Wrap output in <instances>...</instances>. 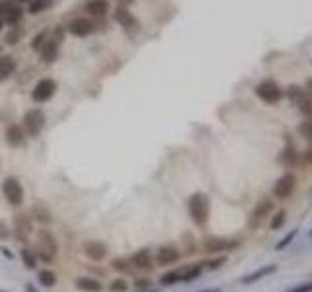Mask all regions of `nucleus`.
Listing matches in <instances>:
<instances>
[{
	"label": "nucleus",
	"instance_id": "nucleus-1",
	"mask_svg": "<svg viewBox=\"0 0 312 292\" xmlns=\"http://www.w3.org/2000/svg\"><path fill=\"white\" fill-rule=\"evenodd\" d=\"M59 251L57 238L47 230L41 228L37 232V248H35V257L41 263H55V255Z\"/></svg>",
	"mask_w": 312,
	"mask_h": 292
},
{
	"label": "nucleus",
	"instance_id": "nucleus-2",
	"mask_svg": "<svg viewBox=\"0 0 312 292\" xmlns=\"http://www.w3.org/2000/svg\"><path fill=\"white\" fill-rule=\"evenodd\" d=\"M187 210L195 226H205L209 222V212H211V203L205 193H193L187 201Z\"/></svg>",
	"mask_w": 312,
	"mask_h": 292
},
{
	"label": "nucleus",
	"instance_id": "nucleus-3",
	"mask_svg": "<svg viewBox=\"0 0 312 292\" xmlns=\"http://www.w3.org/2000/svg\"><path fill=\"white\" fill-rule=\"evenodd\" d=\"M256 96L260 97L263 103L267 105H275L279 103L281 97H283V90L275 80H263L256 86Z\"/></svg>",
	"mask_w": 312,
	"mask_h": 292
},
{
	"label": "nucleus",
	"instance_id": "nucleus-4",
	"mask_svg": "<svg viewBox=\"0 0 312 292\" xmlns=\"http://www.w3.org/2000/svg\"><path fill=\"white\" fill-rule=\"evenodd\" d=\"M2 193L12 207H20L24 203V187L18 177H6L2 183Z\"/></svg>",
	"mask_w": 312,
	"mask_h": 292
},
{
	"label": "nucleus",
	"instance_id": "nucleus-5",
	"mask_svg": "<svg viewBox=\"0 0 312 292\" xmlns=\"http://www.w3.org/2000/svg\"><path fill=\"white\" fill-rule=\"evenodd\" d=\"M55 92H57V82L53 78H41L31 90V99L35 103H45L55 96Z\"/></svg>",
	"mask_w": 312,
	"mask_h": 292
},
{
	"label": "nucleus",
	"instance_id": "nucleus-6",
	"mask_svg": "<svg viewBox=\"0 0 312 292\" xmlns=\"http://www.w3.org/2000/svg\"><path fill=\"white\" fill-rule=\"evenodd\" d=\"M24 132L30 134V136H37L43 127H45V113L41 109H30L26 115H24Z\"/></svg>",
	"mask_w": 312,
	"mask_h": 292
},
{
	"label": "nucleus",
	"instance_id": "nucleus-7",
	"mask_svg": "<svg viewBox=\"0 0 312 292\" xmlns=\"http://www.w3.org/2000/svg\"><path fill=\"white\" fill-rule=\"evenodd\" d=\"M295 187H297V175H295V173H285V175H281L279 179L275 181L271 193H273L275 199L285 201V199H289V197L293 195Z\"/></svg>",
	"mask_w": 312,
	"mask_h": 292
},
{
	"label": "nucleus",
	"instance_id": "nucleus-8",
	"mask_svg": "<svg viewBox=\"0 0 312 292\" xmlns=\"http://www.w3.org/2000/svg\"><path fill=\"white\" fill-rule=\"evenodd\" d=\"M182 257V253H180V250L176 248V246H172V244H168V246H162V248H158V251L155 253V263L156 265H160V267H168V265H174V263H178Z\"/></svg>",
	"mask_w": 312,
	"mask_h": 292
},
{
	"label": "nucleus",
	"instance_id": "nucleus-9",
	"mask_svg": "<svg viewBox=\"0 0 312 292\" xmlns=\"http://www.w3.org/2000/svg\"><path fill=\"white\" fill-rule=\"evenodd\" d=\"M129 263H131V267H135V269H139V271H149V269H153V265H155V255H153V251H151L149 248H143V250L135 251V253L129 257Z\"/></svg>",
	"mask_w": 312,
	"mask_h": 292
},
{
	"label": "nucleus",
	"instance_id": "nucleus-10",
	"mask_svg": "<svg viewBox=\"0 0 312 292\" xmlns=\"http://www.w3.org/2000/svg\"><path fill=\"white\" fill-rule=\"evenodd\" d=\"M238 244L232 242V240H226V238H207L203 242V250L207 253H218V251H226V250H232L236 248Z\"/></svg>",
	"mask_w": 312,
	"mask_h": 292
},
{
	"label": "nucleus",
	"instance_id": "nucleus-11",
	"mask_svg": "<svg viewBox=\"0 0 312 292\" xmlns=\"http://www.w3.org/2000/svg\"><path fill=\"white\" fill-rule=\"evenodd\" d=\"M113 20L125 28V30H139V22H137V18L125 8V6H117L115 8V12H113Z\"/></svg>",
	"mask_w": 312,
	"mask_h": 292
},
{
	"label": "nucleus",
	"instance_id": "nucleus-12",
	"mask_svg": "<svg viewBox=\"0 0 312 292\" xmlns=\"http://www.w3.org/2000/svg\"><path fill=\"white\" fill-rule=\"evenodd\" d=\"M68 33H72L74 37H86L94 32V24L88 18H74L68 26H66Z\"/></svg>",
	"mask_w": 312,
	"mask_h": 292
},
{
	"label": "nucleus",
	"instance_id": "nucleus-13",
	"mask_svg": "<svg viewBox=\"0 0 312 292\" xmlns=\"http://www.w3.org/2000/svg\"><path fill=\"white\" fill-rule=\"evenodd\" d=\"M84 253L92 261H104L107 257V246L104 242H86L84 244Z\"/></svg>",
	"mask_w": 312,
	"mask_h": 292
},
{
	"label": "nucleus",
	"instance_id": "nucleus-14",
	"mask_svg": "<svg viewBox=\"0 0 312 292\" xmlns=\"http://www.w3.org/2000/svg\"><path fill=\"white\" fill-rule=\"evenodd\" d=\"M277 271V265L275 263H271V265H263V267H260V269H256L254 273H250L246 275L240 283L242 285H252V283H258V281H261L263 277H269V275H273Z\"/></svg>",
	"mask_w": 312,
	"mask_h": 292
},
{
	"label": "nucleus",
	"instance_id": "nucleus-15",
	"mask_svg": "<svg viewBox=\"0 0 312 292\" xmlns=\"http://www.w3.org/2000/svg\"><path fill=\"white\" fill-rule=\"evenodd\" d=\"M178 273H180V281L182 283H191V281H195V279L201 277L203 265L201 263H187L182 269H178Z\"/></svg>",
	"mask_w": 312,
	"mask_h": 292
},
{
	"label": "nucleus",
	"instance_id": "nucleus-16",
	"mask_svg": "<svg viewBox=\"0 0 312 292\" xmlns=\"http://www.w3.org/2000/svg\"><path fill=\"white\" fill-rule=\"evenodd\" d=\"M39 55H41V59H43L45 63H55L57 57H59V41H55V39H47V41L41 45Z\"/></svg>",
	"mask_w": 312,
	"mask_h": 292
},
{
	"label": "nucleus",
	"instance_id": "nucleus-17",
	"mask_svg": "<svg viewBox=\"0 0 312 292\" xmlns=\"http://www.w3.org/2000/svg\"><path fill=\"white\" fill-rule=\"evenodd\" d=\"M273 210V199H269V197H263L258 205H256V209H254V212H252V218H254V224H258L260 220H263L269 212Z\"/></svg>",
	"mask_w": 312,
	"mask_h": 292
},
{
	"label": "nucleus",
	"instance_id": "nucleus-18",
	"mask_svg": "<svg viewBox=\"0 0 312 292\" xmlns=\"http://www.w3.org/2000/svg\"><path fill=\"white\" fill-rule=\"evenodd\" d=\"M74 287L78 289L80 292H102L104 291V285L94 279V277H78L74 281Z\"/></svg>",
	"mask_w": 312,
	"mask_h": 292
},
{
	"label": "nucleus",
	"instance_id": "nucleus-19",
	"mask_svg": "<svg viewBox=\"0 0 312 292\" xmlns=\"http://www.w3.org/2000/svg\"><path fill=\"white\" fill-rule=\"evenodd\" d=\"M26 138V132H24V127L22 125H10L6 129V142L8 146H20Z\"/></svg>",
	"mask_w": 312,
	"mask_h": 292
},
{
	"label": "nucleus",
	"instance_id": "nucleus-20",
	"mask_svg": "<svg viewBox=\"0 0 312 292\" xmlns=\"http://www.w3.org/2000/svg\"><path fill=\"white\" fill-rule=\"evenodd\" d=\"M16 59L14 57H8V55H2L0 57V82H4V80H8L14 72H16Z\"/></svg>",
	"mask_w": 312,
	"mask_h": 292
},
{
	"label": "nucleus",
	"instance_id": "nucleus-21",
	"mask_svg": "<svg viewBox=\"0 0 312 292\" xmlns=\"http://www.w3.org/2000/svg\"><path fill=\"white\" fill-rule=\"evenodd\" d=\"M14 230L18 232V234H30L31 230H33V218H31L30 214H16V218H14Z\"/></svg>",
	"mask_w": 312,
	"mask_h": 292
},
{
	"label": "nucleus",
	"instance_id": "nucleus-22",
	"mask_svg": "<svg viewBox=\"0 0 312 292\" xmlns=\"http://www.w3.org/2000/svg\"><path fill=\"white\" fill-rule=\"evenodd\" d=\"M86 12L90 16H105L109 12V2L107 0H90L86 4Z\"/></svg>",
	"mask_w": 312,
	"mask_h": 292
},
{
	"label": "nucleus",
	"instance_id": "nucleus-23",
	"mask_svg": "<svg viewBox=\"0 0 312 292\" xmlns=\"http://www.w3.org/2000/svg\"><path fill=\"white\" fill-rule=\"evenodd\" d=\"M31 218H35L37 222H41V224H49L51 220H53V216H51V212L47 210V207L45 205H39V203H35L33 205V209H31Z\"/></svg>",
	"mask_w": 312,
	"mask_h": 292
},
{
	"label": "nucleus",
	"instance_id": "nucleus-24",
	"mask_svg": "<svg viewBox=\"0 0 312 292\" xmlns=\"http://www.w3.org/2000/svg\"><path fill=\"white\" fill-rule=\"evenodd\" d=\"M53 4H55V0H31L28 12H30L31 16H37V14L47 12L49 8H53Z\"/></svg>",
	"mask_w": 312,
	"mask_h": 292
},
{
	"label": "nucleus",
	"instance_id": "nucleus-25",
	"mask_svg": "<svg viewBox=\"0 0 312 292\" xmlns=\"http://www.w3.org/2000/svg\"><path fill=\"white\" fill-rule=\"evenodd\" d=\"M279 160L285 166H289V167H293L295 164H297V148L289 142L285 148H283V152H281V156H279Z\"/></svg>",
	"mask_w": 312,
	"mask_h": 292
},
{
	"label": "nucleus",
	"instance_id": "nucleus-26",
	"mask_svg": "<svg viewBox=\"0 0 312 292\" xmlns=\"http://www.w3.org/2000/svg\"><path fill=\"white\" fill-rule=\"evenodd\" d=\"M287 97H289V101H291L293 105H301V103L307 99V92H305L301 86H289Z\"/></svg>",
	"mask_w": 312,
	"mask_h": 292
},
{
	"label": "nucleus",
	"instance_id": "nucleus-27",
	"mask_svg": "<svg viewBox=\"0 0 312 292\" xmlns=\"http://www.w3.org/2000/svg\"><path fill=\"white\" fill-rule=\"evenodd\" d=\"M37 283H39L41 287H45V289H53V287L57 285V275H55L53 271L45 269V271H41V273L37 275Z\"/></svg>",
	"mask_w": 312,
	"mask_h": 292
},
{
	"label": "nucleus",
	"instance_id": "nucleus-28",
	"mask_svg": "<svg viewBox=\"0 0 312 292\" xmlns=\"http://www.w3.org/2000/svg\"><path fill=\"white\" fill-rule=\"evenodd\" d=\"M22 16H24V8L16 4V6H14V8H12L8 14H6V18H4V24H8V26H12V28H14V26H18V22L22 20Z\"/></svg>",
	"mask_w": 312,
	"mask_h": 292
},
{
	"label": "nucleus",
	"instance_id": "nucleus-29",
	"mask_svg": "<svg viewBox=\"0 0 312 292\" xmlns=\"http://www.w3.org/2000/svg\"><path fill=\"white\" fill-rule=\"evenodd\" d=\"M299 236V228H295V230H291L289 234H285L283 238H281L279 242H277V246H275V250L277 251H283V250H287L291 244H293V240Z\"/></svg>",
	"mask_w": 312,
	"mask_h": 292
},
{
	"label": "nucleus",
	"instance_id": "nucleus-30",
	"mask_svg": "<svg viewBox=\"0 0 312 292\" xmlns=\"http://www.w3.org/2000/svg\"><path fill=\"white\" fill-rule=\"evenodd\" d=\"M20 257H22V263L28 267V269H35L37 267V257H35V253L28 250V248H24L22 251H20Z\"/></svg>",
	"mask_w": 312,
	"mask_h": 292
},
{
	"label": "nucleus",
	"instance_id": "nucleus-31",
	"mask_svg": "<svg viewBox=\"0 0 312 292\" xmlns=\"http://www.w3.org/2000/svg\"><path fill=\"white\" fill-rule=\"evenodd\" d=\"M178 283H182L178 271H170V273H166V275L160 277V285L162 287H172V285H178Z\"/></svg>",
	"mask_w": 312,
	"mask_h": 292
},
{
	"label": "nucleus",
	"instance_id": "nucleus-32",
	"mask_svg": "<svg viewBox=\"0 0 312 292\" xmlns=\"http://www.w3.org/2000/svg\"><path fill=\"white\" fill-rule=\"evenodd\" d=\"M285 222H287V212H285V210H277V212L273 214V218H271L269 228H271V230H281V228L285 226Z\"/></svg>",
	"mask_w": 312,
	"mask_h": 292
},
{
	"label": "nucleus",
	"instance_id": "nucleus-33",
	"mask_svg": "<svg viewBox=\"0 0 312 292\" xmlns=\"http://www.w3.org/2000/svg\"><path fill=\"white\" fill-rule=\"evenodd\" d=\"M129 291V283L125 281L123 277H117L109 283V292H127Z\"/></svg>",
	"mask_w": 312,
	"mask_h": 292
},
{
	"label": "nucleus",
	"instance_id": "nucleus-34",
	"mask_svg": "<svg viewBox=\"0 0 312 292\" xmlns=\"http://www.w3.org/2000/svg\"><path fill=\"white\" fill-rule=\"evenodd\" d=\"M111 267L115 271H119V273H127L131 269V263H129V259H125V257H115V259L111 261Z\"/></svg>",
	"mask_w": 312,
	"mask_h": 292
},
{
	"label": "nucleus",
	"instance_id": "nucleus-35",
	"mask_svg": "<svg viewBox=\"0 0 312 292\" xmlns=\"http://www.w3.org/2000/svg\"><path fill=\"white\" fill-rule=\"evenodd\" d=\"M226 263V257L224 255H220V257H215V259H207L205 263H201L203 265V269H211V271H215L218 267H222Z\"/></svg>",
	"mask_w": 312,
	"mask_h": 292
},
{
	"label": "nucleus",
	"instance_id": "nucleus-36",
	"mask_svg": "<svg viewBox=\"0 0 312 292\" xmlns=\"http://www.w3.org/2000/svg\"><path fill=\"white\" fill-rule=\"evenodd\" d=\"M299 130H301V134H303L309 142H312V119H309V121H303V123H301V127H299Z\"/></svg>",
	"mask_w": 312,
	"mask_h": 292
},
{
	"label": "nucleus",
	"instance_id": "nucleus-37",
	"mask_svg": "<svg viewBox=\"0 0 312 292\" xmlns=\"http://www.w3.org/2000/svg\"><path fill=\"white\" fill-rule=\"evenodd\" d=\"M47 41V32H39L35 37H33V41H31V47L35 49V51H39L41 49V45Z\"/></svg>",
	"mask_w": 312,
	"mask_h": 292
},
{
	"label": "nucleus",
	"instance_id": "nucleus-38",
	"mask_svg": "<svg viewBox=\"0 0 312 292\" xmlns=\"http://www.w3.org/2000/svg\"><path fill=\"white\" fill-rule=\"evenodd\" d=\"M20 35H22V32H20L18 28H10V33L6 35V43H8V45H16L18 39H20Z\"/></svg>",
	"mask_w": 312,
	"mask_h": 292
},
{
	"label": "nucleus",
	"instance_id": "nucleus-39",
	"mask_svg": "<svg viewBox=\"0 0 312 292\" xmlns=\"http://www.w3.org/2000/svg\"><path fill=\"white\" fill-rule=\"evenodd\" d=\"M299 109H301V111H303L307 117H311V119H312V97L307 96V99H305V101L299 105Z\"/></svg>",
	"mask_w": 312,
	"mask_h": 292
},
{
	"label": "nucleus",
	"instance_id": "nucleus-40",
	"mask_svg": "<svg viewBox=\"0 0 312 292\" xmlns=\"http://www.w3.org/2000/svg\"><path fill=\"white\" fill-rule=\"evenodd\" d=\"M16 6V0H0V16H6Z\"/></svg>",
	"mask_w": 312,
	"mask_h": 292
},
{
	"label": "nucleus",
	"instance_id": "nucleus-41",
	"mask_svg": "<svg viewBox=\"0 0 312 292\" xmlns=\"http://www.w3.org/2000/svg\"><path fill=\"white\" fill-rule=\"evenodd\" d=\"M135 289L151 291V281H149V279H139V281H135Z\"/></svg>",
	"mask_w": 312,
	"mask_h": 292
},
{
	"label": "nucleus",
	"instance_id": "nucleus-42",
	"mask_svg": "<svg viewBox=\"0 0 312 292\" xmlns=\"http://www.w3.org/2000/svg\"><path fill=\"white\" fill-rule=\"evenodd\" d=\"M287 292H312V283L299 285V287H295V289H291V291H287Z\"/></svg>",
	"mask_w": 312,
	"mask_h": 292
},
{
	"label": "nucleus",
	"instance_id": "nucleus-43",
	"mask_svg": "<svg viewBox=\"0 0 312 292\" xmlns=\"http://www.w3.org/2000/svg\"><path fill=\"white\" fill-rule=\"evenodd\" d=\"M10 238V230L6 226V222L0 220V240H8Z\"/></svg>",
	"mask_w": 312,
	"mask_h": 292
},
{
	"label": "nucleus",
	"instance_id": "nucleus-44",
	"mask_svg": "<svg viewBox=\"0 0 312 292\" xmlns=\"http://www.w3.org/2000/svg\"><path fill=\"white\" fill-rule=\"evenodd\" d=\"M305 162L312 164V146H309V148H307V152H305Z\"/></svg>",
	"mask_w": 312,
	"mask_h": 292
},
{
	"label": "nucleus",
	"instance_id": "nucleus-45",
	"mask_svg": "<svg viewBox=\"0 0 312 292\" xmlns=\"http://www.w3.org/2000/svg\"><path fill=\"white\" fill-rule=\"evenodd\" d=\"M305 92L309 94V97H312V78L309 80V82H307V90H305Z\"/></svg>",
	"mask_w": 312,
	"mask_h": 292
},
{
	"label": "nucleus",
	"instance_id": "nucleus-46",
	"mask_svg": "<svg viewBox=\"0 0 312 292\" xmlns=\"http://www.w3.org/2000/svg\"><path fill=\"white\" fill-rule=\"evenodd\" d=\"M117 2H119V6H125V8H127V6H129V4H133L135 0H117Z\"/></svg>",
	"mask_w": 312,
	"mask_h": 292
},
{
	"label": "nucleus",
	"instance_id": "nucleus-47",
	"mask_svg": "<svg viewBox=\"0 0 312 292\" xmlns=\"http://www.w3.org/2000/svg\"><path fill=\"white\" fill-rule=\"evenodd\" d=\"M2 251H4V255H6V257H10V259H12V251H8V250H2Z\"/></svg>",
	"mask_w": 312,
	"mask_h": 292
},
{
	"label": "nucleus",
	"instance_id": "nucleus-48",
	"mask_svg": "<svg viewBox=\"0 0 312 292\" xmlns=\"http://www.w3.org/2000/svg\"><path fill=\"white\" fill-rule=\"evenodd\" d=\"M2 28H4V18L0 16V32H2Z\"/></svg>",
	"mask_w": 312,
	"mask_h": 292
},
{
	"label": "nucleus",
	"instance_id": "nucleus-49",
	"mask_svg": "<svg viewBox=\"0 0 312 292\" xmlns=\"http://www.w3.org/2000/svg\"><path fill=\"white\" fill-rule=\"evenodd\" d=\"M201 292H220V289H211V291H201Z\"/></svg>",
	"mask_w": 312,
	"mask_h": 292
},
{
	"label": "nucleus",
	"instance_id": "nucleus-50",
	"mask_svg": "<svg viewBox=\"0 0 312 292\" xmlns=\"http://www.w3.org/2000/svg\"><path fill=\"white\" fill-rule=\"evenodd\" d=\"M28 291H30V292H35V289H33L31 285H28Z\"/></svg>",
	"mask_w": 312,
	"mask_h": 292
},
{
	"label": "nucleus",
	"instance_id": "nucleus-51",
	"mask_svg": "<svg viewBox=\"0 0 312 292\" xmlns=\"http://www.w3.org/2000/svg\"><path fill=\"white\" fill-rule=\"evenodd\" d=\"M18 2H31V0H18Z\"/></svg>",
	"mask_w": 312,
	"mask_h": 292
},
{
	"label": "nucleus",
	"instance_id": "nucleus-52",
	"mask_svg": "<svg viewBox=\"0 0 312 292\" xmlns=\"http://www.w3.org/2000/svg\"><path fill=\"white\" fill-rule=\"evenodd\" d=\"M143 292H155V291H143Z\"/></svg>",
	"mask_w": 312,
	"mask_h": 292
},
{
	"label": "nucleus",
	"instance_id": "nucleus-53",
	"mask_svg": "<svg viewBox=\"0 0 312 292\" xmlns=\"http://www.w3.org/2000/svg\"><path fill=\"white\" fill-rule=\"evenodd\" d=\"M311 238H312V230H311Z\"/></svg>",
	"mask_w": 312,
	"mask_h": 292
}]
</instances>
